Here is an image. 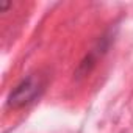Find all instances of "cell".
I'll return each mask as SVG.
<instances>
[{"label": "cell", "instance_id": "6da1fadb", "mask_svg": "<svg viewBox=\"0 0 133 133\" xmlns=\"http://www.w3.org/2000/svg\"><path fill=\"white\" fill-rule=\"evenodd\" d=\"M41 89V82L35 75H28L25 80H22L10 94L8 105L11 108H21L24 105H28L36 99Z\"/></svg>", "mask_w": 133, "mask_h": 133}]
</instances>
